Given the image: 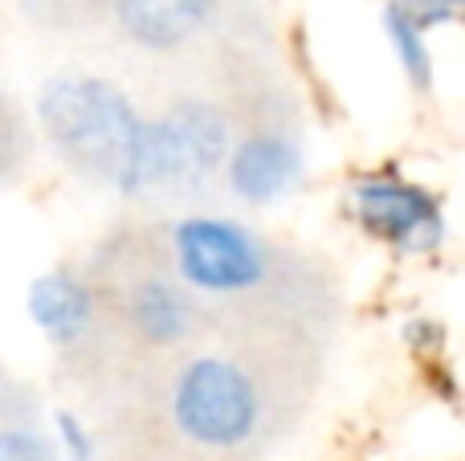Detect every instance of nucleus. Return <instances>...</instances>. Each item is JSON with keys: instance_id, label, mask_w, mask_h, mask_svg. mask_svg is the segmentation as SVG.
Listing matches in <instances>:
<instances>
[{"instance_id": "2", "label": "nucleus", "mask_w": 465, "mask_h": 461, "mask_svg": "<svg viewBox=\"0 0 465 461\" xmlns=\"http://www.w3.org/2000/svg\"><path fill=\"white\" fill-rule=\"evenodd\" d=\"M270 392L237 356L201 351L168 384V425L201 454H245L265 437Z\"/></svg>"}, {"instance_id": "5", "label": "nucleus", "mask_w": 465, "mask_h": 461, "mask_svg": "<svg viewBox=\"0 0 465 461\" xmlns=\"http://www.w3.org/2000/svg\"><path fill=\"white\" fill-rule=\"evenodd\" d=\"M351 217L368 237L392 245L404 253H429L445 241V212L429 188L412 184L404 176L380 172L360 176L351 184Z\"/></svg>"}, {"instance_id": "4", "label": "nucleus", "mask_w": 465, "mask_h": 461, "mask_svg": "<svg viewBox=\"0 0 465 461\" xmlns=\"http://www.w3.org/2000/svg\"><path fill=\"white\" fill-rule=\"evenodd\" d=\"M172 278L196 302H237L273 274V245L232 217H180L168 233Z\"/></svg>"}, {"instance_id": "14", "label": "nucleus", "mask_w": 465, "mask_h": 461, "mask_svg": "<svg viewBox=\"0 0 465 461\" xmlns=\"http://www.w3.org/2000/svg\"><path fill=\"white\" fill-rule=\"evenodd\" d=\"M425 5H433V8H441V13L458 16V5H461V0H425Z\"/></svg>"}, {"instance_id": "12", "label": "nucleus", "mask_w": 465, "mask_h": 461, "mask_svg": "<svg viewBox=\"0 0 465 461\" xmlns=\"http://www.w3.org/2000/svg\"><path fill=\"white\" fill-rule=\"evenodd\" d=\"M25 123H21V114L13 111V98H5L0 94V180H8L16 172V163L25 160Z\"/></svg>"}, {"instance_id": "7", "label": "nucleus", "mask_w": 465, "mask_h": 461, "mask_svg": "<svg viewBox=\"0 0 465 461\" xmlns=\"http://www.w3.org/2000/svg\"><path fill=\"white\" fill-rule=\"evenodd\" d=\"M225 0H111V21L135 49L155 57L184 54L213 33Z\"/></svg>"}, {"instance_id": "8", "label": "nucleus", "mask_w": 465, "mask_h": 461, "mask_svg": "<svg viewBox=\"0 0 465 461\" xmlns=\"http://www.w3.org/2000/svg\"><path fill=\"white\" fill-rule=\"evenodd\" d=\"M29 319L54 348L74 351L98 327V290L86 274L70 266H54L29 282Z\"/></svg>"}, {"instance_id": "3", "label": "nucleus", "mask_w": 465, "mask_h": 461, "mask_svg": "<svg viewBox=\"0 0 465 461\" xmlns=\"http://www.w3.org/2000/svg\"><path fill=\"white\" fill-rule=\"evenodd\" d=\"M237 123L221 103L201 94L172 98L163 111L143 119L139 147V201L188 196L225 168Z\"/></svg>"}, {"instance_id": "11", "label": "nucleus", "mask_w": 465, "mask_h": 461, "mask_svg": "<svg viewBox=\"0 0 465 461\" xmlns=\"http://www.w3.org/2000/svg\"><path fill=\"white\" fill-rule=\"evenodd\" d=\"M0 461H57V449L29 425H0Z\"/></svg>"}, {"instance_id": "15", "label": "nucleus", "mask_w": 465, "mask_h": 461, "mask_svg": "<svg viewBox=\"0 0 465 461\" xmlns=\"http://www.w3.org/2000/svg\"><path fill=\"white\" fill-rule=\"evenodd\" d=\"M74 5H106L111 8V0H74Z\"/></svg>"}, {"instance_id": "9", "label": "nucleus", "mask_w": 465, "mask_h": 461, "mask_svg": "<svg viewBox=\"0 0 465 461\" xmlns=\"http://www.w3.org/2000/svg\"><path fill=\"white\" fill-rule=\"evenodd\" d=\"M123 323L147 348H180L201 327V302L172 274H147L123 294Z\"/></svg>"}, {"instance_id": "1", "label": "nucleus", "mask_w": 465, "mask_h": 461, "mask_svg": "<svg viewBox=\"0 0 465 461\" xmlns=\"http://www.w3.org/2000/svg\"><path fill=\"white\" fill-rule=\"evenodd\" d=\"M33 119L45 147L78 180L139 201L143 119L135 98L98 74H54L33 94Z\"/></svg>"}, {"instance_id": "13", "label": "nucleus", "mask_w": 465, "mask_h": 461, "mask_svg": "<svg viewBox=\"0 0 465 461\" xmlns=\"http://www.w3.org/2000/svg\"><path fill=\"white\" fill-rule=\"evenodd\" d=\"M54 425H57V446L65 449V457H70V461H94L98 449H94V437H90V429L82 425V417L57 413Z\"/></svg>"}, {"instance_id": "6", "label": "nucleus", "mask_w": 465, "mask_h": 461, "mask_svg": "<svg viewBox=\"0 0 465 461\" xmlns=\"http://www.w3.org/2000/svg\"><path fill=\"white\" fill-rule=\"evenodd\" d=\"M225 184L245 204H278L306 180V139L282 119H257L241 127L225 155Z\"/></svg>"}, {"instance_id": "10", "label": "nucleus", "mask_w": 465, "mask_h": 461, "mask_svg": "<svg viewBox=\"0 0 465 461\" xmlns=\"http://www.w3.org/2000/svg\"><path fill=\"white\" fill-rule=\"evenodd\" d=\"M445 21H453V16L425 5V0H388L384 5V37H388V45H392V57H396V65H401V74L417 90L433 86V49H429L425 33Z\"/></svg>"}]
</instances>
